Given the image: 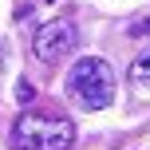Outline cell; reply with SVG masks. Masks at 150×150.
Returning a JSON list of instances; mask_svg holds the SVG:
<instances>
[{"label": "cell", "mask_w": 150, "mask_h": 150, "mask_svg": "<svg viewBox=\"0 0 150 150\" xmlns=\"http://www.w3.org/2000/svg\"><path fill=\"white\" fill-rule=\"evenodd\" d=\"M130 32H150V20H146V24H142V28H130Z\"/></svg>", "instance_id": "cell-6"}, {"label": "cell", "mask_w": 150, "mask_h": 150, "mask_svg": "<svg viewBox=\"0 0 150 150\" xmlns=\"http://www.w3.org/2000/svg\"><path fill=\"white\" fill-rule=\"evenodd\" d=\"M130 79H134L138 87H150V47H142L138 59L130 63Z\"/></svg>", "instance_id": "cell-4"}, {"label": "cell", "mask_w": 150, "mask_h": 150, "mask_svg": "<svg viewBox=\"0 0 150 150\" xmlns=\"http://www.w3.org/2000/svg\"><path fill=\"white\" fill-rule=\"evenodd\" d=\"M67 95L83 111H103L115 99V71L107 59L91 55V59H75L67 71Z\"/></svg>", "instance_id": "cell-1"}, {"label": "cell", "mask_w": 150, "mask_h": 150, "mask_svg": "<svg viewBox=\"0 0 150 150\" xmlns=\"http://www.w3.org/2000/svg\"><path fill=\"white\" fill-rule=\"evenodd\" d=\"M75 142V127L67 119L20 115L12 127V150H67Z\"/></svg>", "instance_id": "cell-2"}, {"label": "cell", "mask_w": 150, "mask_h": 150, "mask_svg": "<svg viewBox=\"0 0 150 150\" xmlns=\"http://www.w3.org/2000/svg\"><path fill=\"white\" fill-rule=\"evenodd\" d=\"M32 47H36V55L44 63H59V59H67L75 47H79V28L67 24V20H52V24H44L36 32Z\"/></svg>", "instance_id": "cell-3"}, {"label": "cell", "mask_w": 150, "mask_h": 150, "mask_svg": "<svg viewBox=\"0 0 150 150\" xmlns=\"http://www.w3.org/2000/svg\"><path fill=\"white\" fill-rule=\"evenodd\" d=\"M32 95H36V91H32V83H28V79L16 83V99H20V103H32Z\"/></svg>", "instance_id": "cell-5"}]
</instances>
